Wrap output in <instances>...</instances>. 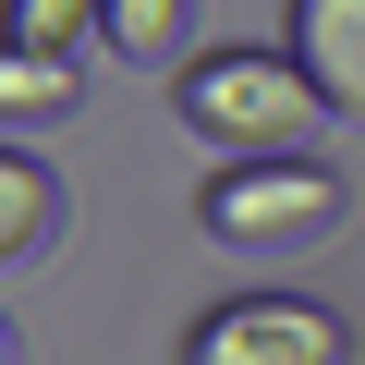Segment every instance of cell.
<instances>
[{
    "label": "cell",
    "mask_w": 365,
    "mask_h": 365,
    "mask_svg": "<svg viewBox=\"0 0 365 365\" xmlns=\"http://www.w3.org/2000/svg\"><path fill=\"white\" fill-rule=\"evenodd\" d=\"M280 49H292V73L317 86V110L365 122V0H292Z\"/></svg>",
    "instance_id": "cell-4"
},
{
    "label": "cell",
    "mask_w": 365,
    "mask_h": 365,
    "mask_svg": "<svg viewBox=\"0 0 365 365\" xmlns=\"http://www.w3.org/2000/svg\"><path fill=\"white\" fill-rule=\"evenodd\" d=\"M86 98V61H61V49H13L0 37V122H61Z\"/></svg>",
    "instance_id": "cell-6"
},
{
    "label": "cell",
    "mask_w": 365,
    "mask_h": 365,
    "mask_svg": "<svg viewBox=\"0 0 365 365\" xmlns=\"http://www.w3.org/2000/svg\"><path fill=\"white\" fill-rule=\"evenodd\" d=\"M0 37H13V49H61V61H86L98 0H0Z\"/></svg>",
    "instance_id": "cell-8"
},
{
    "label": "cell",
    "mask_w": 365,
    "mask_h": 365,
    "mask_svg": "<svg viewBox=\"0 0 365 365\" xmlns=\"http://www.w3.org/2000/svg\"><path fill=\"white\" fill-rule=\"evenodd\" d=\"M182 25H195V0H98V37H110L122 61H170Z\"/></svg>",
    "instance_id": "cell-7"
},
{
    "label": "cell",
    "mask_w": 365,
    "mask_h": 365,
    "mask_svg": "<svg viewBox=\"0 0 365 365\" xmlns=\"http://www.w3.org/2000/svg\"><path fill=\"white\" fill-rule=\"evenodd\" d=\"M195 232L232 256H304L341 232V170L329 158H220L195 182Z\"/></svg>",
    "instance_id": "cell-2"
},
{
    "label": "cell",
    "mask_w": 365,
    "mask_h": 365,
    "mask_svg": "<svg viewBox=\"0 0 365 365\" xmlns=\"http://www.w3.org/2000/svg\"><path fill=\"white\" fill-rule=\"evenodd\" d=\"M61 244V182L37 146H0V268H37Z\"/></svg>",
    "instance_id": "cell-5"
},
{
    "label": "cell",
    "mask_w": 365,
    "mask_h": 365,
    "mask_svg": "<svg viewBox=\"0 0 365 365\" xmlns=\"http://www.w3.org/2000/svg\"><path fill=\"white\" fill-rule=\"evenodd\" d=\"M170 110L207 146H232V158H304V134H317V86L292 73V49H207V61H182Z\"/></svg>",
    "instance_id": "cell-1"
},
{
    "label": "cell",
    "mask_w": 365,
    "mask_h": 365,
    "mask_svg": "<svg viewBox=\"0 0 365 365\" xmlns=\"http://www.w3.org/2000/svg\"><path fill=\"white\" fill-rule=\"evenodd\" d=\"M0 365H13V329H0Z\"/></svg>",
    "instance_id": "cell-9"
},
{
    "label": "cell",
    "mask_w": 365,
    "mask_h": 365,
    "mask_svg": "<svg viewBox=\"0 0 365 365\" xmlns=\"http://www.w3.org/2000/svg\"><path fill=\"white\" fill-rule=\"evenodd\" d=\"M341 353H353V329L304 292H244L182 329V365H341Z\"/></svg>",
    "instance_id": "cell-3"
}]
</instances>
